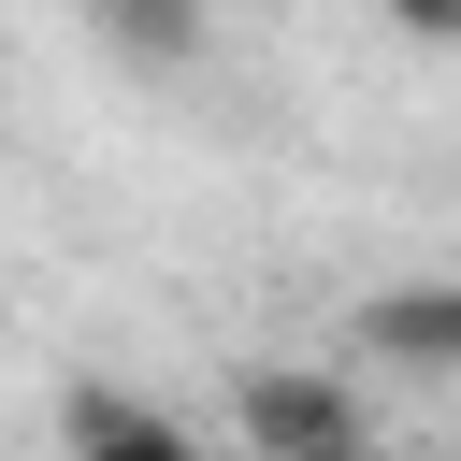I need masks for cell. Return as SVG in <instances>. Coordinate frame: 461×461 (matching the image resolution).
<instances>
[{
    "label": "cell",
    "mask_w": 461,
    "mask_h": 461,
    "mask_svg": "<svg viewBox=\"0 0 461 461\" xmlns=\"http://www.w3.org/2000/svg\"><path fill=\"white\" fill-rule=\"evenodd\" d=\"M360 346H375V360H418V375H461V288H389V303H360Z\"/></svg>",
    "instance_id": "3"
},
{
    "label": "cell",
    "mask_w": 461,
    "mask_h": 461,
    "mask_svg": "<svg viewBox=\"0 0 461 461\" xmlns=\"http://www.w3.org/2000/svg\"><path fill=\"white\" fill-rule=\"evenodd\" d=\"M101 14H115V29H130V43H158V58H173V43H187V0H101Z\"/></svg>",
    "instance_id": "4"
},
{
    "label": "cell",
    "mask_w": 461,
    "mask_h": 461,
    "mask_svg": "<svg viewBox=\"0 0 461 461\" xmlns=\"http://www.w3.org/2000/svg\"><path fill=\"white\" fill-rule=\"evenodd\" d=\"M245 447L259 461H360L346 375H245Z\"/></svg>",
    "instance_id": "1"
},
{
    "label": "cell",
    "mask_w": 461,
    "mask_h": 461,
    "mask_svg": "<svg viewBox=\"0 0 461 461\" xmlns=\"http://www.w3.org/2000/svg\"><path fill=\"white\" fill-rule=\"evenodd\" d=\"M375 14H403V29H432V43H461V0H375Z\"/></svg>",
    "instance_id": "5"
},
{
    "label": "cell",
    "mask_w": 461,
    "mask_h": 461,
    "mask_svg": "<svg viewBox=\"0 0 461 461\" xmlns=\"http://www.w3.org/2000/svg\"><path fill=\"white\" fill-rule=\"evenodd\" d=\"M58 447H72V461H202V432H187L173 403L115 389V375H86V389L58 403Z\"/></svg>",
    "instance_id": "2"
}]
</instances>
